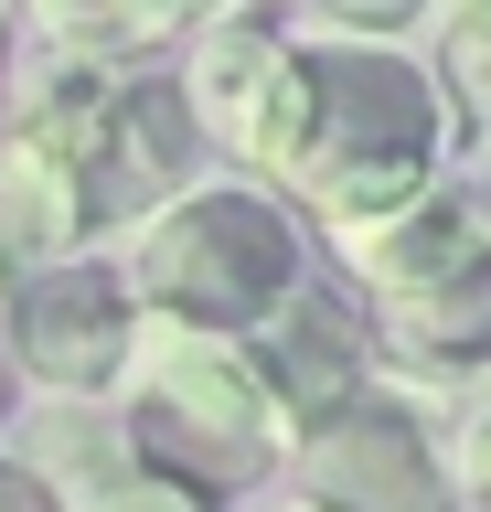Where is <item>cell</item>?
<instances>
[{"label": "cell", "mask_w": 491, "mask_h": 512, "mask_svg": "<svg viewBox=\"0 0 491 512\" xmlns=\"http://www.w3.org/2000/svg\"><path fill=\"white\" fill-rule=\"evenodd\" d=\"M11 22H22V0H0V54H11Z\"/></svg>", "instance_id": "cell-20"}, {"label": "cell", "mask_w": 491, "mask_h": 512, "mask_svg": "<svg viewBox=\"0 0 491 512\" xmlns=\"http://www.w3.org/2000/svg\"><path fill=\"white\" fill-rule=\"evenodd\" d=\"M491 224H481V203L459 182H427V192H406V203H385L374 224H353L342 235V267H353V288L374 299V288H406V278H427V267H449L459 246H481Z\"/></svg>", "instance_id": "cell-11"}, {"label": "cell", "mask_w": 491, "mask_h": 512, "mask_svg": "<svg viewBox=\"0 0 491 512\" xmlns=\"http://www.w3.org/2000/svg\"><path fill=\"white\" fill-rule=\"evenodd\" d=\"M107 64H54L11 128H0V278H33L54 256H86V96Z\"/></svg>", "instance_id": "cell-6"}, {"label": "cell", "mask_w": 491, "mask_h": 512, "mask_svg": "<svg viewBox=\"0 0 491 512\" xmlns=\"http://www.w3.org/2000/svg\"><path fill=\"white\" fill-rule=\"evenodd\" d=\"M203 128L182 75H118L107 64L86 96V235H129L139 214H161L171 192L193 182Z\"/></svg>", "instance_id": "cell-8"}, {"label": "cell", "mask_w": 491, "mask_h": 512, "mask_svg": "<svg viewBox=\"0 0 491 512\" xmlns=\"http://www.w3.org/2000/svg\"><path fill=\"white\" fill-rule=\"evenodd\" d=\"M427 75L449 96L459 139H491V0H438L427 11Z\"/></svg>", "instance_id": "cell-12"}, {"label": "cell", "mask_w": 491, "mask_h": 512, "mask_svg": "<svg viewBox=\"0 0 491 512\" xmlns=\"http://www.w3.org/2000/svg\"><path fill=\"white\" fill-rule=\"evenodd\" d=\"M321 32H374V43H406V32H427V11L438 0H299Z\"/></svg>", "instance_id": "cell-15"}, {"label": "cell", "mask_w": 491, "mask_h": 512, "mask_svg": "<svg viewBox=\"0 0 491 512\" xmlns=\"http://www.w3.org/2000/svg\"><path fill=\"white\" fill-rule=\"evenodd\" d=\"M182 96H193L203 150H225L235 171H278V139H289L299 107V32L267 11V0H225L193 22V54H182Z\"/></svg>", "instance_id": "cell-7"}, {"label": "cell", "mask_w": 491, "mask_h": 512, "mask_svg": "<svg viewBox=\"0 0 491 512\" xmlns=\"http://www.w3.org/2000/svg\"><path fill=\"white\" fill-rule=\"evenodd\" d=\"M278 491H289L299 512H459L470 502L449 438L427 427L417 384H395V374L353 384L331 416H310L289 438Z\"/></svg>", "instance_id": "cell-4"}, {"label": "cell", "mask_w": 491, "mask_h": 512, "mask_svg": "<svg viewBox=\"0 0 491 512\" xmlns=\"http://www.w3.org/2000/svg\"><path fill=\"white\" fill-rule=\"evenodd\" d=\"M449 459H459V491H470V502H491V374L470 384V416L449 427Z\"/></svg>", "instance_id": "cell-16"}, {"label": "cell", "mask_w": 491, "mask_h": 512, "mask_svg": "<svg viewBox=\"0 0 491 512\" xmlns=\"http://www.w3.org/2000/svg\"><path fill=\"white\" fill-rule=\"evenodd\" d=\"M139 331H150V310H139V288H129L118 256H54L33 278H11V299H0L11 374L43 384V395H75V406H107L118 395Z\"/></svg>", "instance_id": "cell-5"}, {"label": "cell", "mask_w": 491, "mask_h": 512, "mask_svg": "<svg viewBox=\"0 0 491 512\" xmlns=\"http://www.w3.org/2000/svg\"><path fill=\"white\" fill-rule=\"evenodd\" d=\"M129 288L150 320H182V331H267V320L299 299L310 278V235H299V203L278 182H182L161 214L129 224Z\"/></svg>", "instance_id": "cell-3"}, {"label": "cell", "mask_w": 491, "mask_h": 512, "mask_svg": "<svg viewBox=\"0 0 491 512\" xmlns=\"http://www.w3.org/2000/svg\"><path fill=\"white\" fill-rule=\"evenodd\" d=\"M0 512H75V502H65V480L43 470V459L0 448Z\"/></svg>", "instance_id": "cell-17"}, {"label": "cell", "mask_w": 491, "mask_h": 512, "mask_svg": "<svg viewBox=\"0 0 491 512\" xmlns=\"http://www.w3.org/2000/svg\"><path fill=\"white\" fill-rule=\"evenodd\" d=\"M0 406H11V352H0Z\"/></svg>", "instance_id": "cell-21"}, {"label": "cell", "mask_w": 491, "mask_h": 512, "mask_svg": "<svg viewBox=\"0 0 491 512\" xmlns=\"http://www.w3.org/2000/svg\"><path fill=\"white\" fill-rule=\"evenodd\" d=\"M289 512H299V502H289Z\"/></svg>", "instance_id": "cell-22"}, {"label": "cell", "mask_w": 491, "mask_h": 512, "mask_svg": "<svg viewBox=\"0 0 491 512\" xmlns=\"http://www.w3.org/2000/svg\"><path fill=\"white\" fill-rule=\"evenodd\" d=\"M481 150H491V139H481ZM470 203H481V224H491V160H481V192H470Z\"/></svg>", "instance_id": "cell-19"}, {"label": "cell", "mask_w": 491, "mask_h": 512, "mask_svg": "<svg viewBox=\"0 0 491 512\" xmlns=\"http://www.w3.org/2000/svg\"><path fill=\"white\" fill-rule=\"evenodd\" d=\"M363 331H374V374L395 384H481L491 374V235L406 288H374Z\"/></svg>", "instance_id": "cell-9"}, {"label": "cell", "mask_w": 491, "mask_h": 512, "mask_svg": "<svg viewBox=\"0 0 491 512\" xmlns=\"http://www.w3.org/2000/svg\"><path fill=\"white\" fill-rule=\"evenodd\" d=\"M118 11L139 22V43H171V32H193L203 11H225V0H118Z\"/></svg>", "instance_id": "cell-18"}, {"label": "cell", "mask_w": 491, "mask_h": 512, "mask_svg": "<svg viewBox=\"0 0 491 512\" xmlns=\"http://www.w3.org/2000/svg\"><path fill=\"white\" fill-rule=\"evenodd\" d=\"M118 438H129V459H150V470L193 480L214 502H246V491H267V480L289 470L299 416H289V395L267 384L257 342L150 320L139 352H129V374H118Z\"/></svg>", "instance_id": "cell-2"}, {"label": "cell", "mask_w": 491, "mask_h": 512, "mask_svg": "<svg viewBox=\"0 0 491 512\" xmlns=\"http://www.w3.org/2000/svg\"><path fill=\"white\" fill-rule=\"evenodd\" d=\"M22 11H33V32L54 43V54H75V64L139 54V22L118 11V0H22Z\"/></svg>", "instance_id": "cell-13"}, {"label": "cell", "mask_w": 491, "mask_h": 512, "mask_svg": "<svg viewBox=\"0 0 491 512\" xmlns=\"http://www.w3.org/2000/svg\"><path fill=\"white\" fill-rule=\"evenodd\" d=\"M449 150H459V118L406 43L299 32V107H289V139H278L267 182L310 224H331V235L374 224L385 203L449 182Z\"/></svg>", "instance_id": "cell-1"}, {"label": "cell", "mask_w": 491, "mask_h": 512, "mask_svg": "<svg viewBox=\"0 0 491 512\" xmlns=\"http://www.w3.org/2000/svg\"><path fill=\"white\" fill-rule=\"evenodd\" d=\"M75 512H225V502L193 491V480H171V470H150V459H118L107 480L75 491Z\"/></svg>", "instance_id": "cell-14"}, {"label": "cell", "mask_w": 491, "mask_h": 512, "mask_svg": "<svg viewBox=\"0 0 491 512\" xmlns=\"http://www.w3.org/2000/svg\"><path fill=\"white\" fill-rule=\"evenodd\" d=\"M246 342H257L267 384L289 395L299 427L331 416L353 384H374V331H363V310H342V288H321V278H299V299L267 320V331H246Z\"/></svg>", "instance_id": "cell-10"}]
</instances>
